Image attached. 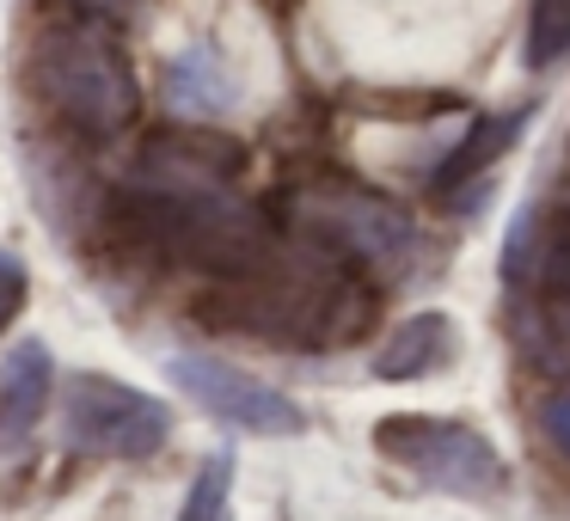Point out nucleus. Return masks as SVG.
I'll return each mask as SVG.
<instances>
[{
	"instance_id": "nucleus-1",
	"label": "nucleus",
	"mask_w": 570,
	"mask_h": 521,
	"mask_svg": "<svg viewBox=\"0 0 570 521\" xmlns=\"http://www.w3.org/2000/svg\"><path fill=\"white\" fill-rule=\"evenodd\" d=\"M129 203L185 258L227 264V271H252L264 258L258 222L239 203L227 160H209L203 148H178V141L141 148L129 166Z\"/></svg>"
},
{
	"instance_id": "nucleus-2",
	"label": "nucleus",
	"mask_w": 570,
	"mask_h": 521,
	"mask_svg": "<svg viewBox=\"0 0 570 521\" xmlns=\"http://www.w3.org/2000/svg\"><path fill=\"white\" fill-rule=\"evenodd\" d=\"M38 87L87 136H117L136 117V75L99 26L50 31L38 50Z\"/></svg>"
},
{
	"instance_id": "nucleus-3",
	"label": "nucleus",
	"mask_w": 570,
	"mask_h": 521,
	"mask_svg": "<svg viewBox=\"0 0 570 521\" xmlns=\"http://www.w3.org/2000/svg\"><path fill=\"white\" fill-rule=\"evenodd\" d=\"M56 435L68 454L92 460H141L160 454L173 435V405L154 393L117 381V374H75L62 386V411H56Z\"/></svg>"
},
{
	"instance_id": "nucleus-4",
	"label": "nucleus",
	"mask_w": 570,
	"mask_h": 521,
	"mask_svg": "<svg viewBox=\"0 0 570 521\" xmlns=\"http://www.w3.org/2000/svg\"><path fill=\"white\" fill-rule=\"evenodd\" d=\"M374 448L393 466H405L411 479H423L430 491H448V497H497L503 491V460H497V448L472 423L399 411V417L374 423Z\"/></svg>"
},
{
	"instance_id": "nucleus-5",
	"label": "nucleus",
	"mask_w": 570,
	"mask_h": 521,
	"mask_svg": "<svg viewBox=\"0 0 570 521\" xmlns=\"http://www.w3.org/2000/svg\"><path fill=\"white\" fill-rule=\"evenodd\" d=\"M295 222L307 227L313 239H325L332 252H350L356 264H374V271H411V258L423 252V234L399 203L368 197V190L350 185H325V190H301L295 197Z\"/></svg>"
},
{
	"instance_id": "nucleus-6",
	"label": "nucleus",
	"mask_w": 570,
	"mask_h": 521,
	"mask_svg": "<svg viewBox=\"0 0 570 521\" xmlns=\"http://www.w3.org/2000/svg\"><path fill=\"white\" fill-rule=\"evenodd\" d=\"M166 374H173L178 393H190L209 417L234 423V430H246V435H301V423H307L283 386L258 381V374L234 368V362H222V356H173Z\"/></svg>"
},
{
	"instance_id": "nucleus-7",
	"label": "nucleus",
	"mask_w": 570,
	"mask_h": 521,
	"mask_svg": "<svg viewBox=\"0 0 570 521\" xmlns=\"http://www.w3.org/2000/svg\"><path fill=\"white\" fill-rule=\"evenodd\" d=\"M50 381H56L50 350L38 337H19L0 362V460L19 454L38 435L43 411H50Z\"/></svg>"
},
{
	"instance_id": "nucleus-8",
	"label": "nucleus",
	"mask_w": 570,
	"mask_h": 521,
	"mask_svg": "<svg viewBox=\"0 0 570 521\" xmlns=\"http://www.w3.org/2000/svg\"><path fill=\"white\" fill-rule=\"evenodd\" d=\"M160 92H166V105H173L178 117H197V124L227 117V111H234V99H239L234 68L222 62V50H215V43H185V50L166 62Z\"/></svg>"
},
{
	"instance_id": "nucleus-9",
	"label": "nucleus",
	"mask_w": 570,
	"mask_h": 521,
	"mask_svg": "<svg viewBox=\"0 0 570 521\" xmlns=\"http://www.w3.org/2000/svg\"><path fill=\"white\" fill-rule=\"evenodd\" d=\"M454 362V320L448 313H411V320L393 325V337L374 356V374L381 381H423V374L448 368Z\"/></svg>"
},
{
	"instance_id": "nucleus-10",
	"label": "nucleus",
	"mask_w": 570,
	"mask_h": 521,
	"mask_svg": "<svg viewBox=\"0 0 570 521\" xmlns=\"http://www.w3.org/2000/svg\"><path fill=\"white\" fill-rule=\"evenodd\" d=\"M521 124H528V111H497V117H479V124L460 136L454 154H442V166H435V197H460V185H472V178H484L497 160H503L509 148H515Z\"/></svg>"
},
{
	"instance_id": "nucleus-11",
	"label": "nucleus",
	"mask_w": 570,
	"mask_h": 521,
	"mask_svg": "<svg viewBox=\"0 0 570 521\" xmlns=\"http://www.w3.org/2000/svg\"><path fill=\"white\" fill-rule=\"evenodd\" d=\"M178 521H234V454H209L185 491Z\"/></svg>"
},
{
	"instance_id": "nucleus-12",
	"label": "nucleus",
	"mask_w": 570,
	"mask_h": 521,
	"mask_svg": "<svg viewBox=\"0 0 570 521\" xmlns=\"http://www.w3.org/2000/svg\"><path fill=\"white\" fill-rule=\"evenodd\" d=\"M570 56V0H533L528 7V68L546 75Z\"/></svg>"
},
{
	"instance_id": "nucleus-13",
	"label": "nucleus",
	"mask_w": 570,
	"mask_h": 521,
	"mask_svg": "<svg viewBox=\"0 0 570 521\" xmlns=\"http://www.w3.org/2000/svg\"><path fill=\"white\" fill-rule=\"evenodd\" d=\"M19 307H26V264H19V252H0V325Z\"/></svg>"
},
{
	"instance_id": "nucleus-14",
	"label": "nucleus",
	"mask_w": 570,
	"mask_h": 521,
	"mask_svg": "<svg viewBox=\"0 0 570 521\" xmlns=\"http://www.w3.org/2000/svg\"><path fill=\"white\" fill-rule=\"evenodd\" d=\"M546 435H552V442H558V448H564V454H570V393L546 405Z\"/></svg>"
},
{
	"instance_id": "nucleus-15",
	"label": "nucleus",
	"mask_w": 570,
	"mask_h": 521,
	"mask_svg": "<svg viewBox=\"0 0 570 521\" xmlns=\"http://www.w3.org/2000/svg\"><path fill=\"white\" fill-rule=\"evenodd\" d=\"M87 7H92V13H105V19H124L136 0H87Z\"/></svg>"
}]
</instances>
